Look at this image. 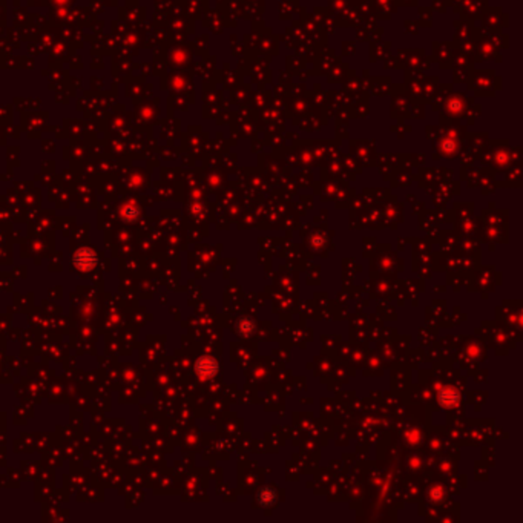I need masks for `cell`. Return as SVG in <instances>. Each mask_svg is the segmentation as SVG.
Wrapping results in <instances>:
<instances>
[{
    "instance_id": "cell-2",
    "label": "cell",
    "mask_w": 523,
    "mask_h": 523,
    "mask_svg": "<svg viewBox=\"0 0 523 523\" xmlns=\"http://www.w3.org/2000/svg\"><path fill=\"white\" fill-rule=\"evenodd\" d=\"M217 370H218L217 362H215L214 359H212V358H209V356H203V358H200L198 362H197V373H198L200 376H203V378L214 376V375L217 373Z\"/></svg>"
},
{
    "instance_id": "cell-3",
    "label": "cell",
    "mask_w": 523,
    "mask_h": 523,
    "mask_svg": "<svg viewBox=\"0 0 523 523\" xmlns=\"http://www.w3.org/2000/svg\"><path fill=\"white\" fill-rule=\"evenodd\" d=\"M457 399H459L457 393H456L454 390H450V389L440 392V394H439L440 403H442L443 406H447V408H450V406L456 405V403H457Z\"/></svg>"
},
{
    "instance_id": "cell-1",
    "label": "cell",
    "mask_w": 523,
    "mask_h": 523,
    "mask_svg": "<svg viewBox=\"0 0 523 523\" xmlns=\"http://www.w3.org/2000/svg\"><path fill=\"white\" fill-rule=\"evenodd\" d=\"M97 257L89 249H80L74 254V265L80 270H89L94 267Z\"/></svg>"
},
{
    "instance_id": "cell-5",
    "label": "cell",
    "mask_w": 523,
    "mask_h": 523,
    "mask_svg": "<svg viewBox=\"0 0 523 523\" xmlns=\"http://www.w3.org/2000/svg\"><path fill=\"white\" fill-rule=\"evenodd\" d=\"M240 332H241L243 335H249V333H252V332H254V324L249 322V321H243V322H240Z\"/></svg>"
},
{
    "instance_id": "cell-4",
    "label": "cell",
    "mask_w": 523,
    "mask_h": 523,
    "mask_svg": "<svg viewBox=\"0 0 523 523\" xmlns=\"http://www.w3.org/2000/svg\"><path fill=\"white\" fill-rule=\"evenodd\" d=\"M260 502L262 503V505H272V503L275 502V491L270 490V488H265L260 493L258 496Z\"/></svg>"
}]
</instances>
